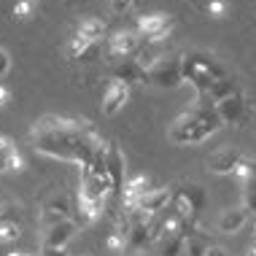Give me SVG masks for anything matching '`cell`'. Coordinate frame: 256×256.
<instances>
[{
  "mask_svg": "<svg viewBox=\"0 0 256 256\" xmlns=\"http://www.w3.org/2000/svg\"><path fill=\"white\" fill-rule=\"evenodd\" d=\"M234 92H240L238 84H234V78H232V76H224V78H218L216 84L210 86V92H208V102H213V106H216V102L226 100Z\"/></svg>",
  "mask_w": 256,
  "mask_h": 256,
  "instance_id": "7402d4cb",
  "label": "cell"
},
{
  "mask_svg": "<svg viewBox=\"0 0 256 256\" xmlns=\"http://www.w3.org/2000/svg\"><path fill=\"white\" fill-rule=\"evenodd\" d=\"M132 6H135V0H110V8H114V14H127Z\"/></svg>",
  "mask_w": 256,
  "mask_h": 256,
  "instance_id": "f546056e",
  "label": "cell"
},
{
  "mask_svg": "<svg viewBox=\"0 0 256 256\" xmlns=\"http://www.w3.org/2000/svg\"><path fill=\"white\" fill-rule=\"evenodd\" d=\"M8 100H11V92H8V86H3V84H0V108H3Z\"/></svg>",
  "mask_w": 256,
  "mask_h": 256,
  "instance_id": "d6a6232c",
  "label": "cell"
},
{
  "mask_svg": "<svg viewBox=\"0 0 256 256\" xmlns=\"http://www.w3.org/2000/svg\"><path fill=\"white\" fill-rule=\"evenodd\" d=\"M176 19L170 14H146V16L138 19V36L143 38V44H162L170 36Z\"/></svg>",
  "mask_w": 256,
  "mask_h": 256,
  "instance_id": "8992f818",
  "label": "cell"
},
{
  "mask_svg": "<svg viewBox=\"0 0 256 256\" xmlns=\"http://www.w3.org/2000/svg\"><path fill=\"white\" fill-rule=\"evenodd\" d=\"M22 168H24L22 154L16 151L14 140L6 135H0V176H3V172H19Z\"/></svg>",
  "mask_w": 256,
  "mask_h": 256,
  "instance_id": "ac0fdd59",
  "label": "cell"
},
{
  "mask_svg": "<svg viewBox=\"0 0 256 256\" xmlns=\"http://www.w3.org/2000/svg\"><path fill=\"white\" fill-rule=\"evenodd\" d=\"M243 208L248 213L256 210V178H248L243 184Z\"/></svg>",
  "mask_w": 256,
  "mask_h": 256,
  "instance_id": "cb8c5ba5",
  "label": "cell"
},
{
  "mask_svg": "<svg viewBox=\"0 0 256 256\" xmlns=\"http://www.w3.org/2000/svg\"><path fill=\"white\" fill-rule=\"evenodd\" d=\"M205 11L210 14L213 19H224L226 11H230V3H226V0H208Z\"/></svg>",
  "mask_w": 256,
  "mask_h": 256,
  "instance_id": "4316f807",
  "label": "cell"
},
{
  "mask_svg": "<svg viewBox=\"0 0 256 256\" xmlns=\"http://www.w3.org/2000/svg\"><path fill=\"white\" fill-rule=\"evenodd\" d=\"M76 230H78V221H73V218L60 221L54 226H46L44 238H40V248H68V243L76 238Z\"/></svg>",
  "mask_w": 256,
  "mask_h": 256,
  "instance_id": "4fadbf2b",
  "label": "cell"
},
{
  "mask_svg": "<svg viewBox=\"0 0 256 256\" xmlns=\"http://www.w3.org/2000/svg\"><path fill=\"white\" fill-rule=\"evenodd\" d=\"M19 238H22L19 224H0V243H16Z\"/></svg>",
  "mask_w": 256,
  "mask_h": 256,
  "instance_id": "d4e9b609",
  "label": "cell"
},
{
  "mask_svg": "<svg viewBox=\"0 0 256 256\" xmlns=\"http://www.w3.org/2000/svg\"><path fill=\"white\" fill-rule=\"evenodd\" d=\"M181 70H184V84H189L197 94L194 102H208L210 86L216 84L218 78L230 76L226 68L208 52H186V54H181Z\"/></svg>",
  "mask_w": 256,
  "mask_h": 256,
  "instance_id": "3957f363",
  "label": "cell"
},
{
  "mask_svg": "<svg viewBox=\"0 0 256 256\" xmlns=\"http://www.w3.org/2000/svg\"><path fill=\"white\" fill-rule=\"evenodd\" d=\"M8 256H30V254H24V251H14V254H8Z\"/></svg>",
  "mask_w": 256,
  "mask_h": 256,
  "instance_id": "d590c367",
  "label": "cell"
},
{
  "mask_svg": "<svg viewBox=\"0 0 256 256\" xmlns=\"http://www.w3.org/2000/svg\"><path fill=\"white\" fill-rule=\"evenodd\" d=\"M205 256H226V251H224V248H221V246H208Z\"/></svg>",
  "mask_w": 256,
  "mask_h": 256,
  "instance_id": "1f68e13d",
  "label": "cell"
},
{
  "mask_svg": "<svg viewBox=\"0 0 256 256\" xmlns=\"http://www.w3.org/2000/svg\"><path fill=\"white\" fill-rule=\"evenodd\" d=\"M151 189V178L148 176H132V178H127V184H124V192H122V197H119V202H122V210H132L135 202L140 200L146 192Z\"/></svg>",
  "mask_w": 256,
  "mask_h": 256,
  "instance_id": "2e32d148",
  "label": "cell"
},
{
  "mask_svg": "<svg viewBox=\"0 0 256 256\" xmlns=\"http://www.w3.org/2000/svg\"><path fill=\"white\" fill-rule=\"evenodd\" d=\"M127 100H130V86L124 84V81L110 78L108 86H106V92H102L100 108H102V114H106V116H116L124 106H127Z\"/></svg>",
  "mask_w": 256,
  "mask_h": 256,
  "instance_id": "5bb4252c",
  "label": "cell"
},
{
  "mask_svg": "<svg viewBox=\"0 0 256 256\" xmlns=\"http://www.w3.org/2000/svg\"><path fill=\"white\" fill-rule=\"evenodd\" d=\"M140 46H143V38L138 36V30H116L108 38L110 57H119V60H130L132 54H140Z\"/></svg>",
  "mask_w": 256,
  "mask_h": 256,
  "instance_id": "30bf717a",
  "label": "cell"
},
{
  "mask_svg": "<svg viewBox=\"0 0 256 256\" xmlns=\"http://www.w3.org/2000/svg\"><path fill=\"white\" fill-rule=\"evenodd\" d=\"M76 36L92 40V44H100L102 36H106V22H102V19H98V16H86V19H81L78 32H76Z\"/></svg>",
  "mask_w": 256,
  "mask_h": 256,
  "instance_id": "44dd1931",
  "label": "cell"
},
{
  "mask_svg": "<svg viewBox=\"0 0 256 256\" xmlns=\"http://www.w3.org/2000/svg\"><path fill=\"white\" fill-rule=\"evenodd\" d=\"M148 84L159 89H176L184 84V70H181V54L162 57L154 68L148 70Z\"/></svg>",
  "mask_w": 256,
  "mask_h": 256,
  "instance_id": "5b68a950",
  "label": "cell"
},
{
  "mask_svg": "<svg viewBox=\"0 0 256 256\" xmlns=\"http://www.w3.org/2000/svg\"><path fill=\"white\" fill-rule=\"evenodd\" d=\"M246 256H256V243H251V246H248V251H246Z\"/></svg>",
  "mask_w": 256,
  "mask_h": 256,
  "instance_id": "e575fe53",
  "label": "cell"
},
{
  "mask_svg": "<svg viewBox=\"0 0 256 256\" xmlns=\"http://www.w3.org/2000/svg\"><path fill=\"white\" fill-rule=\"evenodd\" d=\"M30 143L40 156L78 164V170L98 162L108 146V140H102V135L94 130V124L89 119L60 114H46L32 122Z\"/></svg>",
  "mask_w": 256,
  "mask_h": 256,
  "instance_id": "6da1fadb",
  "label": "cell"
},
{
  "mask_svg": "<svg viewBox=\"0 0 256 256\" xmlns=\"http://www.w3.org/2000/svg\"><path fill=\"white\" fill-rule=\"evenodd\" d=\"M73 216V205L70 200H68L65 194H52L44 200V205H40V213H38V224L44 226H54L60 224V221H68Z\"/></svg>",
  "mask_w": 256,
  "mask_h": 256,
  "instance_id": "9c48e42d",
  "label": "cell"
},
{
  "mask_svg": "<svg viewBox=\"0 0 256 256\" xmlns=\"http://www.w3.org/2000/svg\"><path fill=\"white\" fill-rule=\"evenodd\" d=\"M246 224H248V210L243 205L226 208V210H221V216L216 218V230L221 234H238Z\"/></svg>",
  "mask_w": 256,
  "mask_h": 256,
  "instance_id": "e0dca14e",
  "label": "cell"
},
{
  "mask_svg": "<svg viewBox=\"0 0 256 256\" xmlns=\"http://www.w3.org/2000/svg\"><path fill=\"white\" fill-rule=\"evenodd\" d=\"M102 164H106V170L110 176V184H114V194L122 197L124 184H127V159H124V151L116 146L114 140H108L106 154H102Z\"/></svg>",
  "mask_w": 256,
  "mask_h": 256,
  "instance_id": "ba28073f",
  "label": "cell"
},
{
  "mask_svg": "<svg viewBox=\"0 0 256 256\" xmlns=\"http://www.w3.org/2000/svg\"><path fill=\"white\" fill-rule=\"evenodd\" d=\"M216 110H218V119L224 124H232V127H246V122L254 116V110L248 106L243 92H234L226 100L216 102Z\"/></svg>",
  "mask_w": 256,
  "mask_h": 256,
  "instance_id": "52a82bcc",
  "label": "cell"
},
{
  "mask_svg": "<svg viewBox=\"0 0 256 256\" xmlns=\"http://www.w3.org/2000/svg\"><path fill=\"white\" fill-rule=\"evenodd\" d=\"M170 202H172V189L170 186H151L146 194L135 202L132 210H140V213H146V216L154 218L156 213H162Z\"/></svg>",
  "mask_w": 256,
  "mask_h": 256,
  "instance_id": "7c38bea8",
  "label": "cell"
},
{
  "mask_svg": "<svg viewBox=\"0 0 256 256\" xmlns=\"http://www.w3.org/2000/svg\"><path fill=\"white\" fill-rule=\"evenodd\" d=\"M205 251H208V243L194 234V238L186 240V254L184 256H205Z\"/></svg>",
  "mask_w": 256,
  "mask_h": 256,
  "instance_id": "83f0119b",
  "label": "cell"
},
{
  "mask_svg": "<svg viewBox=\"0 0 256 256\" xmlns=\"http://www.w3.org/2000/svg\"><path fill=\"white\" fill-rule=\"evenodd\" d=\"M40 256H68L65 248H40Z\"/></svg>",
  "mask_w": 256,
  "mask_h": 256,
  "instance_id": "4dcf8cb0",
  "label": "cell"
},
{
  "mask_svg": "<svg viewBox=\"0 0 256 256\" xmlns=\"http://www.w3.org/2000/svg\"><path fill=\"white\" fill-rule=\"evenodd\" d=\"M19 221H22V205L0 202V224H19Z\"/></svg>",
  "mask_w": 256,
  "mask_h": 256,
  "instance_id": "603a6c76",
  "label": "cell"
},
{
  "mask_svg": "<svg viewBox=\"0 0 256 256\" xmlns=\"http://www.w3.org/2000/svg\"><path fill=\"white\" fill-rule=\"evenodd\" d=\"M172 213L181 216L184 221H197L200 213L208 205V192L197 181H184L178 189H172Z\"/></svg>",
  "mask_w": 256,
  "mask_h": 256,
  "instance_id": "277c9868",
  "label": "cell"
},
{
  "mask_svg": "<svg viewBox=\"0 0 256 256\" xmlns=\"http://www.w3.org/2000/svg\"><path fill=\"white\" fill-rule=\"evenodd\" d=\"M68 57L76 60V62H92L94 57L100 54V44H92V40L86 38H70V44H68Z\"/></svg>",
  "mask_w": 256,
  "mask_h": 256,
  "instance_id": "d6986e66",
  "label": "cell"
},
{
  "mask_svg": "<svg viewBox=\"0 0 256 256\" xmlns=\"http://www.w3.org/2000/svg\"><path fill=\"white\" fill-rule=\"evenodd\" d=\"M243 159H246V156L240 154L238 148L226 146V148L213 151V154L205 159V164H208V170L216 172V176H234V172H238V168L243 164Z\"/></svg>",
  "mask_w": 256,
  "mask_h": 256,
  "instance_id": "8fae6325",
  "label": "cell"
},
{
  "mask_svg": "<svg viewBox=\"0 0 256 256\" xmlns=\"http://www.w3.org/2000/svg\"><path fill=\"white\" fill-rule=\"evenodd\" d=\"M8 70H11V54L0 46V78H6L8 76Z\"/></svg>",
  "mask_w": 256,
  "mask_h": 256,
  "instance_id": "f1b7e54d",
  "label": "cell"
},
{
  "mask_svg": "<svg viewBox=\"0 0 256 256\" xmlns=\"http://www.w3.org/2000/svg\"><path fill=\"white\" fill-rule=\"evenodd\" d=\"M110 78L124 81L127 86L130 84H148V73L138 60H119L114 65V70H110Z\"/></svg>",
  "mask_w": 256,
  "mask_h": 256,
  "instance_id": "9a60e30c",
  "label": "cell"
},
{
  "mask_svg": "<svg viewBox=\"0 0 256 256\" xmlns=\"http://www.w3.org/2000/svg\"><path fill=\"white\" fill-rule=\"evenodd\" d=\"M135 256H154V254H148V251H143V254H135Z\"/></svg>",
  "mask_w": 256,
  "mask_h": 256,
  "instance_id": "8d00e7d4",
  "label": "cell"
},
{
  "mask_svg": "<svg viewBox=\"0 0 256 256\" xmlns=\"http://www.w3.org/2000/svg\"><path fill=\"white\" fill-rule=\"evenodd\" d=\"M36 11V0H16L14 3V19H30Z\"/></svg>",
  "mask_w": 256,
  "mask_h": 256,
  "instance_id": "484cf974",
  "label": "cell"
},
{
  "mask_svg": "<svg viewBox=\"0 0 256 256\" xmlns=\"http://www.w3.org/2000/svg\"><path fill=\"white\" fill-rule=\"evenodd\" d=\"M159 256H184L186 254V238L181 232L178 234H159L154 240Z\"/></svg>",
  "mask_w": 256,
  "mask_h": 256,
  "instance_id": "ffe728a7",
  "label": "cell"
},
{
  "mask_svg": "<svg viewBox=\"0 0 256 256\" xmlns=\"http://www.w3.org/2000/svg\"><path fill=\"white\" fill-rule=\"evenodd\" d=\"M224 127V122L218 119V110L210 102H197L192 110L181 114L176 122L170 124L168 138L176 146H194V143H205L210 135H216Z\"/></svg>",
  "mask_w": 256,
  "mask_h": 256,
  "instance_id": "7a4b0ae2",
  "label": "cell"
},
{
  "mask_svg": "<svg viewBox=\"0 0 256 256\" xmlns=\"http://www.w3.org/2000/svg\"><path fill=\"white\" fill-rule=\"evenodd\" d=\"M248 168H251V176L248 178H256V159H248Z\"/></svg>",
  "mask_w": 256,
  "mask_h": 256,
  "instance_id": "836d02e7",
  "label": "cell"
}]
</instances>
